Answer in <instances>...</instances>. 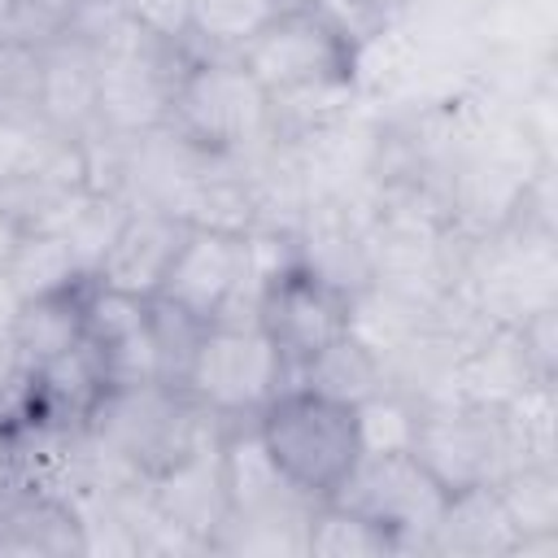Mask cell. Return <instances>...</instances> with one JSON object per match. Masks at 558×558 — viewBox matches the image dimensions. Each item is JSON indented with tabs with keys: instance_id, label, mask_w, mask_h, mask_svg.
<instances>
[{
	"instance_id": "obj_7",
	"label": "cell",
	"mask_w": 558,
	"mask_h": 558,
	"mask_svg": "<svg viewBox=\"0 0 558 558\" xmlns=\"http://www.w3.org/2000/svg\"><path fill=\"white\" fill-rule=\"evenodd\" d=\"M410 453L445 493L497 484L506 471H514L497 405H466V401L418 405Z\"/></svg>"
},
{
	"instance_id": "obj_23",
	"label": "cell",
	"mask_w": 558,
	"mask_h": 558,
	"mask_svg": "<svg viewBox=\"0 0 558 558\" xmlns=\"http://www.w3.org/2000/svg\"><path fill=\"white\" fill-rule=\"evenodd\" d=\"M392 536L340 501H314L305 527V558H384Z\"/></svg>"
},
{
	"instance_id": "obj_9",
	"label": "cell",
	"mask_w": 558,
	"mask_h": 558,
	"mask_svg": "<svg viewBox=\"0 0 558 558\" xmlns=\"http://www.w3.org/2000/svg\"><path fill=\"white\" fill-rule=\"evenodd\" d=\"M257 327L266 331V340L283 357L288 384H292V375L314 353H323L331 340H340L349 331V292H340L336 283H327L310 266L292 262L262 283Z\"/></svg>"
},
{
	"instance_id": "obj_11",
	"label": "cell",
	"mask_w": 558,
	"mask_h": 558,
	"mask_svg": "<svg viewBox=\"0 0 558 558\" xmlns=\"http://www.w3.org/2000/svg\"><path fill=\"white\" fill-rule=\"evenodd\" d=\"M240 283H244V235L187 227L157 296L183 305L201 323H214L227 310V301L240 292Z\"/></svg>"
},
{
	"instance_id": "obj_17",
	"label": "cell",
	"mask_w": 558,
	"mask_h": 558,
	"mask_svg": "<svg viewBox=\"0 0 558 558\" xmlns=\"http://www.w3.org/2000/svg\"><path fill=\"white\" fill-rule=\"evenodd\" d=\"M510 545H514V527L493 484L449 493L427 536V554H440V558H510Z\"/></svg>"
},
{
	"instance_id": "obj_10",
	"label": "cell",
	"mask_w": 558,
	"mask_h": 558,
	"mask_svg": "<svg viewBox=\"0 0 558 558\" xmlns=\"http://www.w3.org/2000/svg\"><path fill=\"white\" fill-rule=\"evenodd\" d=\"M83 340L100 353L109 384H153V379H161V362H157L144 296H131V292H118V288H105V283L87 279V288H83Z\"/></svg>"
},
{
	"instance_id": "obj_15",
	"label": "cell",
	"mask_w": 558,
	"mask_h": 558,
	"mask_svg": "<svg viewBox=\"0 0 558 558\" xmlns=\"http://www.w3.org/2000/svg\"><path fill=\"white\" fill-rule=\"evenodd\" d=\"M153 497L161 506L166 519H174L179 527H187L192 536H201L205 545L214 541V532L227 523L231 501H227V484H222V458H218V436L196 445L192 453L174 458L170 466H161L157 475H148Z\"/></svg>"
},
{
	"instance_id": "obj_8",
	"label": "cell",
	"mask_w": 558,
	"mask_h": 558,
	"mask_svg": "<svg viewBox=\"0 0 558 558\" xmlns=\"http://www.w3.org/2000/svg\"><path fill=\"white\" fill-rule=\"evenodd\" d=\"M266 96L353 78V39L340 35L318 9H288L270 17L257 35H248L231 52Z\"/></svg>"
},
{
	"instance_id": "obj_38",
	"label": "cell",
	"mask_w": 558,
	"mask_h": 558,
	"mask_svg": "<svg viewBox=\"0 0 558 558\" xmlns=\"http://www.w3.org/2000/svg\"><path fill=\"white\" fill-rule=\"evenodd\" d=\"M288 4H292V9H314L318 0H288Z\"/></svg>"
},
{
	"instance_id": "obj_31",
	"label": "cell",
	"mask_w": 558,
	"mask_h": 558,
	"mask_svg": "<svg viewBox=\"0 0 558 558\" xmlns=\"http://www.w3.org/2000/svg\"><path fill=\"white\" fill-rule=\"evenodd\" d=\"M519 349L532 366L536 379H558V305H545L536 314H527L523 323H514Z\"/></svg>"
},
{
	"instance_id": "obj_27",
	"label": "cell",
	"mask_w": 558,
	"mask_h": 558,
	"mask_svg": "<svg viewBox=\"0 0 558 558\" xmlns=\"http://www.w3.org/2000/svg\"><path fill=\"white\" fill-rule=\"evenodd\" d=\"M83 192L87 187H78V183H57V179H44V174H26V179H13V183H0V205L22 231H57L61 235V227L70 222Z\"/></svg>"
},
{
	"instance_id": "obj_13",
	"label": "cell",
	"mask_w": 558,
	"mask_h": 558,
	"mask_svg": "<svg viewBox=\"0 0 558 558\" xmlns=\"http://www.w3.org/2000/svg\"><path fill=\"white\" fill-rule=\"evenodd\" d=\"M183 235H187L183 218H174L166 209H131V218L122 222L113 248L105 253V262L96 270V283L144 296V301L157 296Z\"/></svg>"
},
{
	"instance_id": "obj_24",
	"label": "cell",
	"mask_w": 558,
	"mask_h": 558,
	"mask_svg": "<svg viewBox=\"0 0 558 558\" xmlns=\"http://www.w3.org/2000/svg\"><path fill=\"white\" fill-rule=\"evenodd\" d=\"M514 536H532V532H558V466L545 462H527L506 471L493 484Z\"/></svg>"
},
{
	"instance_id": "obj_35",
	"label": "cell",
	"mask_w": 558,
	"mask_h": 558,
	"mask_svg": "<svg viewBox=\"0 0 558 558\" xmlns=\"http://www.w3.org/2000/svg\"><path fill=\"white\" fill-rule=\"evenodd\" d=\"M17 296H13V288L4 283V275H0V331H9L13 327V314H17Z\"/></svg>"
},
{
	"instance_id": "obj_6",
	"label": "cell",
	"mask_w": 558,
	"mask_h": 558,
	"mask_svg": "<svg viewBox=\"0 0 558 558\" xmlns=\"http://www.w3.org/2000/svg\"><path fill=\"white\" fill-rule=\"evenodd\" d=\"M445 488L418 466L410 449L401 453H362L353 471L327 501H340L384 527L397 554H427V536L445 510Z\"/></svg>"
},
{
	"instance_id": "obj_16",
	"label": "cell",
	"mask_w": 558,
	"mask_h": 558,
	"mask_svg": "<svg viewBox=\"0 0 558 558\" xmlns=\"http://www.w3.org/2000/svg\"><path fill=\"white\" fill-rule=\"evenodd\" d=\"M0 554H17V558L83 554L74 506L39 488H22V484L9 488L0 497Z\"/></svg>"
},
{
	"instance_id": "obj_33",
	"label": "cell",
	"mask_w": 558,
	"mask_h": 558,
	"mask_svg": "<svg viewBox=\"0 0 558 558\" xmlns=\"http://www.w3.org/2000/svg\"><path fill=\"white\" fill-rule=\"evenodd\" d=\"M17 488V462H13V432L0 423V497Z\"/></svg>"
},
{
	"instance_id": "obj_4",
	"label": "cell",
	"mask_w": 558,
	"mask_h": 558,
	"mask_svg": "<svg viewBox=\"0 0 558 558\" xmlns=\"http://www.w3.org/2000/svg\"><path fill=\"white\" fill-rule=\"evenodd\" d=\"M170 126L196 148L218 157H244L266 140H275L270 96L231 52L187 57V65L174 78Z\"/></svg>"
},
{
	"instance_id": "obj_28",
	"label": "cell",
	"mask_w": 558,
	"mask_h": 558,
	"mask_svg": "<svg viewBox=\"0 0 558 558\" xmlns=\"http://www.w3.org/2000/svg\"><path fill=\"white\" fill-rule=\"evenodd\" d=\"M353 423H357V445L362 453H401L414 440V423H418V405L392 388H379L375 397L353 405Z\"/></svg>"
},
{
	"instance_id": "obj_37",
	"label": "cell",
	"mask_w": 558,
	"mask_h": 558,
	"mask_svg": "<svg viewBox=\"0 0 558 558\" xmlns=\"http://www.w3.org/2000/svg\"><path fill=\"white\" fill-rule=\"evenodd\" d=\"M366 4H371V9H379L384 17H397V13L405 9V0H366Z\"/></svg>"
},
{
	"instance_id": "obj_14",
	"label": "cell",
	"mask_w": 558,
	"mask_h": 558,
	"mask_svg": "<svg viewBox=\"0 0 558 558\" xmlns=\"http://www.w3.org/2000/svg\"><path fill=\"white\" fill-rule=\"evenodd\" d=\"M35 109L52 131L70 140L96 126V48L92 44L61 31L52 44L39 48Z\"/></svg>"
},
{
	"instance_id": "obj_20",
	"label": "cell",
	"mask_w": 558,
	"mask_h": 558,
	"mask_svg": "<svg viewBox=\"0 0 558 558\" xmlns=\"http://www.w3.org/2000/svg\"><path fill=\"white\" fill-rule=\"evenodd\" d=\"M292 384L327 397V401H340V405H357L366 397H375L384 384V362L379 353H371L362 340H353L349 331L340 340H331L323 353H314L296 375Z\"/></svg>"
},
{
	"instance_id": "obj_29",
	"label": "cell",
	"mask_w": 558,
	"mask_h": 558,
	"mask_svg": "<svg viewBox=\"0 0 558 558\" xmlns=\"http://www.w3.org/2000/svg\"><path fill=\"white\" fill-rule=\"evenodd\" d=\"M148 327H153V344H157V362H161V379L183 388V375L192 366V353L205 336L209 323H201L196 314H187L183 305L166 301V296H148Z\"/></svg>"
},
{
	"instance_id": "obj_21",
	"label": "cell",
	"mask_w": 558,
	"mask_h": 558,
	"mask_svg": "<svg viewBox=\"0 0 558 558\" xmlns=\"http://www.w3.org/2000/svg\"><path fill=\"white\" fill-rule=\"evenodd\" d=\"M83 288L17 305L9 336H13V349H17L26 371L44 366L48 357H57V353H65L83 340Z\"/></svg>"
},
{
	"instance_id": "obj_3",
	"label": "cell",
	"mask_w": 558,
	"mask_h": 558,
	"mask_svg": "<svg viewBox=\"0 0 558 558\" xmlns=\"http://www.w3.org/2000/svg\"><path fill=\"white\" fill-rule=\"evenodd\" d=\"M257 432L279 471L310 501H327L362 458L353 405L327 401L301 384H288L270 397V405L257 414Z\"/></svg>"
},
{
	"instance_id": "obj_18",
	"label": "cell",
	"mask_w": 558,
	"mask_h": 558,
	"mask_svg": "<svg viewBox=\"0 0 558 558\" xmlns=\"http://www.w3.org/2000/svg\"><path fill=\"white\" fill-rule=\"evenodd\" d=\"M532 366L519 349L514 327H484L453 362L449 397L466 405H506L523 384H532Z\"/></svg>"
},
{
	"instance_id": "obj_22",
	"label": "cell",
	"mask_w": 558,
	"mask_h": 558,
	"mask_svg": "<svg viewBox=\"0 0 558 558\" xmlns=\"http://www.w3.org/2000/svg\"><path fill=\"white\" fill-rule=\"evenodd\" d=\"M497 414H501L514 466H527V462L558 466V388H554V379L523 384L506 405H497Z\"/></svg>"
},
{
	"instance_id": "obj_2",
	"label": "cell",
	"mask_w": 558,
	"mask_h": 558,
	"mask_svg": "<svg viewBox=\"0 0 558 558\" xmlns=\"http://www.w3.org/2000/svg\"><path fill=\"white\" fill-rule=\"evenodd\" d=\"M458 292L493 327H514L558 305V231L510 218L488 235H471Z\"/></svg>"
},
{
	"instance_id": "obj_25",
	"label": "cell",
	"mask_w": 558,
	"mask_h": 558,
	"mask_svg": "<svg viewBox=\"0 0 558 558\" xmlns=\"http://www.w3.org/2000/svg\"><path fill=\"white\" fill-rule=\"evenodd\" d=\"M288 0H196V26H192V52H235L248 35H257L270 17L288 13Z\"/></svg>"
},
{
	"instance_id": "obj_5",
	"label": "cell",
	"mask_w": 558,
	"mask_h": 558,
	"mask_svg": "<svg viewBox=\"0 0 558 558\" xmlns=\"http://www.w3.org/2000/svg\"><path fill=\"white\" fill-rule=\"evenodd\" d=\"M283 388H288V366L262 327L209 323L183 375V392L218 423L257 418L270 405V397Z\"/></svg>"
},
{
	"instance_id": "obj_36",
	"label": "cell",
	"mask_w": 558,
	"mask_h": 558,
	"mask_svg": "<svg viewBox=\"0 0 558 558\" xmlns=\"http://www.w3.org/2000/svg\"><path fill=\"white\" fill-rule=\"evenodd\" d=\"M35 4H44V9H48V13H57V17H61V22H70V13H74V9H78V0H35Z\"/></svg>"
},
{
	"instance_id": "obj_12",
	"label": "cell",
	"mask_w": 558,
	"mask_h": 558,
	"mask_svg": "<svg viewBox=\"0 0 558 558\" xmlns=\"http://www.w3.org/2000/svg\"><path fill=\"white\" fill-rule=\"evenodd\" d=\"M218 458H222V484L231 514H279V510H305L314 506L270 458L257 418L222 423L218 436Z\"/></svg>"
},
{
	"instance_id": "obj_34",
	"label": "cell",
	"mask_w": 558,
	"mask_h": 558,
	"mask_svg": "<svg viewBox=\"0 0 558 558\" xmlns=\"http://www.w3.org/2000/svg\"><path fill=\"white\" fill-rule=\"evenodd\" d=\"M17 235H22V227L4 214V205H0V270H4V262H9V253H13V244H17Z\"/></svg>"
},
{
	"instance_id": "obj_32",
	"label": "cell",
	"mask_w": 558,
	"mask_h": 558,
	"mask_svg": "<svg viewBox=\"0 0 558 558\" xmlns=\"http://www.w3.org/2000/svg\"><path fill=\"white\" fill-rule=\"evenodd\" d=\"M26 366H22V357H17V349H13V336L9 331H0V397L17 384V375H22Z\"/></svg>"
},
{
	"instance_id": "obj_30",
	"label": "cell",
	"mask_w": 558,
	"mask_h": 558,
	"mask_svg": "<svg viewBox=\"0 0 558 558\" xmlns=\"http://www.w3.org/2000/svg\"><path fill=\"white\" fill-rule=\"evenodd\" d=\"M126 17L153 35L157 44L170 48H192V26H196V0H122Z\"/></svg>"
},
{
	"instance_id": "obj_19",
	"label": "cell",
	"mask_w": 558,
	"mask_h": 558,
	"mask_svg": "<svg viewBox=\"0 0 558 558\" xmlns=\"http://www.w3.org/2000/svg\"><path fill=\"white\" fill-rule=\"evenodd\" d=\"M0 275L13 288L17 301L61 296V292H74V288L87 283V275L78 270L65 235H57V231H22Z\"/></svg>"
},
{
	"instance_id": "obj_26",
	"label": "cell",
	"mask_w": 558,
	"mask_h": 558,
	"mask_svg": "<svg viewBox=\"0 0 558 558\" xmlns=\"http://www.w3.org/2000/svg\"><path fill=\"white\" fill-rule=\"evenodd\" d=\"M126 218H131V205L118 192H92L87 187L83 201L74 205V214L61 227V235H65V244H70V253H74V262H78V270L87 279H96V270H100L105 253L113 248V240H118Z\"/></svg>"
},
{
	"instance_id": "obj_1",
	"label": "cell",
	"mask_w": 558,
	"mask_h": 558,
	"mask_svg": "<svg viewBox=\"0 0 558 558\" xmlns=\"http://www.w3.org/2000/svg\"><path fill=\"white\" fill-rule=\"evenodd\" d=\"M92 440L140 475H157L196 445L222 436V423L174 384H109L83 418Z\"/></svg>"
}]
</instances>
